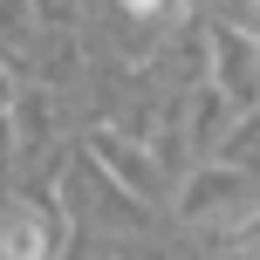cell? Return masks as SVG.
<instances>
[{
	"label": "cell",
	"instance_id": "1",
	"mask_svg": "<svg viewBox=\"0 0 260 260\" xmlns=\"http://www.w3.org/2000/svg\"><path fill=\"white\" fill-rule=\"evenodd\" d=\"M0 247H7L14 260H41V226H35V219H14V226H7V240H0Z\"/></svg>",
	"mask_w": 260,
	"mask_h": 260
},
{
	"label": "cell",
	"instance_id": "2",
	"mask_svg": "<svg viewBox=\"0 0 260 260\" xmlns=\"http://www.w3.org/2000/svg\"><path fill=\"white\" fill-rule=\"evenodd\" d=\"M137 7H157V0H137Z\"/></svg>",
	"mask_w": 260,
	"mask_h": 260
}]
</instances>
